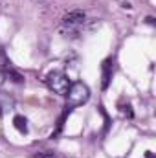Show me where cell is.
<instances>
[{
  "instance_id": "8fae6325",
  "label": "cell",
  "mask_w": 156,
  "mask_h": 158,
  "mask_svg": "<svg viewBox=\"0 0 156 158\" xmlns=\"http://www.w3.org/2000/svg\"><path fill=\"white\" fill-rule=\"evenodd\" d=\"M147 24H154V19L153 17H147Z\"/></svg>"
},
{
  "instance_id": "5b68a950",
  "label": "cell",
  "mask_w": 156,
  "mask_h": 158,
  "mask_svg": "<svg viewBox=\"0 0 156 158\" xmlns=\"http://www.w3.org/2000/svg\"><path fill=\"white\" fill-rule=\"evenodd\" d=\"M13 125H15V129L20 134H28V119L24 116H15L13 118Z\"/></svg>"
},
{
  "instance_id": "9c48e42d",
  "label": "cell",
  "mask_w": 156,
  "mask_h": 158,
  "mask_svg": "<svg viewBox=\"0 0 156 158\" xmlns=\"http://www.w3.org/2000/svg\"><path fill=\"white\" fill-rule=\"evenodd\" d=\"M4 81H6V74H4V70L0 68V86L4 85Z\"/></svg>"
},
{
  "instance_id": "7a4b0ae2",
  "label": "cell",
  "mask_w": 156,
  "mask_h": 158,
  "mask_svg": "<svg viewBox=\"0 0 156 158\" xmlns=\"http://www.w3.org/2000/svg\"><path fill=\"white\" fill-rule=\"evenodd\" d=\"M46 85H48V88H50L53 94L66 96V92H68V88H70L72 83H70V79H68V76H66L64 72L53 70V72L48 74V77H46Z\"/></svg>"
},
{
  "instance_id": "52a82bcc",
  "label": "cell",
  "mask_w": 156,
  "mask_h": 158,
  "mask_svg": "<svg viewBox=\"0 0 156 158\" xmlns=\"http://www.w3.org/2000/svg\"><path fill=\"white\" fill-rule=\"evenodd\" d=\"M33 158H55V153H51V151H44V153H37V155H33Z\"/></svg>"
},
{
  "instance_id": "277c9868",
  "label": "cell",
  "mask_w": 156,
  "mask_h": 158,
  "mask_svg": "<svg viewBox=\"0 0 156 158\" xmlns=\"http://www.w3.org/2000/svg\"><path fill=\"white\" fill-rule=\"evenodd\" d=\"M101 70H103V81H101V88L107 90L110 81H112V74H114V63L112 59H105L103 64H101Z\"/></svg>"
},
{
  "instance_id": "6da1fadb",
  "label": "cell",
  "mask_w": 156,
  "mask_h": 158,
  "mask_svg": "<svg viewBox=\"0 0 156 158\" xmlns=\"http://www.w3.org/2000/svg\"><path fill=\"white\" fill-rule=\"evenodd\" d=\"M66 99H68L66 107H70V109L81 107V105H84L90 99V88L83 81H76V83L70 85V88L66 92Z\"/></svg>"
},
{
  "instance_id": "30bf717a",
  "label": "cell",
  "mask_w": 156,
  "mask_h": 158,
  "mask_svg": "<svg viewBox=\"0 0 156 158\" xmlns=\"http://www.w3.org/2000/svg\"><path fill=\"white\" fill-rule=\"evenodd\" d=\"M145 158H154V155H153L151 151H147V153H145Z\"/></svg>"
},
{
  "instance_id": "ba28073f",
  "label": "cell",
  "mask_w": 156,
  "mask_h": 158,
  "mask_svg": "<svg viewBox=\"0 0 156 158\" xmlns=\"http://www.w3.org/2000/svg\"><path fill=\"white\" fill-rule=\"evenodd\" d=\"M119 110H121L127 118H132V116H134V114H132V110H130V105H127V107H125V105H121V107H119Z\"/></svg>"
},
{
  "instance_id": "3957f363",
  "label": "cell",
  "mask_w": 156,
  "mask_h": 158,
  "mask_svg": "<svg viewBox=\"0 0 156 158\" xmlns=\"http://www.w3.org/2000/svg\"><path fill=\"white\" fill-rule=\"evenodd\" d=\"M86 22V15L83 13V11H72V13H68L64 19H63V30H66L68 33H72V35H76L79 31V28L83 26Z\"/></svg>"
},
{
  "instance_id": "8992f818",
  "label": "cell",
  "mask_w": 156,
  "mask_h": 158,
  "mask_svg": "<svg viewBox=\"0 0 156 158\" xmlns=\"http://www.w3.org/2000/svg\"><path fill=\"white\" fill-rule=\"evenodd\" d=\"M4 74H6L7 77L11 79V81H15V83H22V81H24V77H22V76H20L18 72H15V70H11V68H7V70H6Z\"/></svg>"
}]
</instances>
